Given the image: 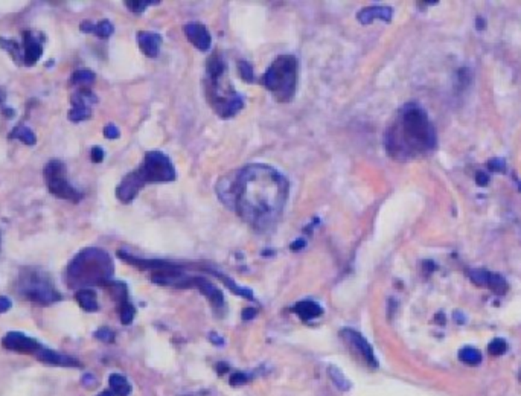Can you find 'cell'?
<instances>
[{"label":"cell","mask_w":521,"mask_h":396,"mask_svg":"<svg viewBox=\"0 0 521 396\" xmlns=\"http://www.w3.org/2000/svg\"><path fill=\"white\" fill-rule=\"evenodd\" d=\"M70 101H72V105H82V107H90V105H93L98 102V96L93 94V91H90L89 89L84 87L78 91H75L72 98H70Z\"/></svg>","instance_id":"obj_23"},{"label":"cell","mask_w":521,"mask_h":396,"mask_svg":"<svg viewBox=\"0 0 521 396\" xmlns=\"http://www.w3.org/2000/svg\"><path fill=\"white\" fill-rule=\"evenodd\" d=\"M392 16H393V10L390 8V6H368V8H363L357 14V20L362 25H369L377 19L389 23L392 20Z\"/></svg>","instance_id":"obj_16"},{"label":"cell","mask_w":521,"mask_h":396,"mask_svg":"<svg viewBox=\"0 0 521 396\" xmlns=\"http://www.w3.org/2000/svg\"><path fill=\"white\" fill-rule=\"evenodd\" d=\"M119 134H121V133H119V129H118L116 125H113V124H109L104 129V136L107 138V139H118Z\"/></svg>","instance_id":"obj_39"},{"label":"cell","mask_w":521,"mask_h":396,"mask_svg":"<svg viewBox=\"0 0 521 396\" xmlns=\"http://www.w3.org/2000/svg\"><path fill=\"white\" fill-rule=\"evenodd\" d=\"M459 358H461V362H463L465 364L477 366V364H480V362H482V353L474 348H463L459 352Z\"/></svg>","instance_id":"obj_27"},{"label":"cell","mask_w":521,"mask_h":396,"mask_svg":"<svg viewBox=\"0 0 521 396\" xmlns=\"http://www.w3.org/2000/svg\"><path fill=\"white\" fill-rule=\"evenodd\" d=\"M95 74L89 69H78L72 75V84L75 86H90L95 81Z\"/></svg>","instance_id":"obj_28"},{"label":"cell","mask_w":521,"mask_h":396,"mask_svg":"<svg viewBox=\"0 0 521 396\" xmlns=\"http://www.w3.org/2000/svg\"><path fill=\"white\" fill-rule=\"evenodd\" d=\"M249 375L244 373V372H235L234 375L230 377V384L232 386H244L249 383Z\"/></svg>","instance_id":"obj_36"},{"label":"cell","mask_w":521,"mask_h":396,"mask_svg":"<svg viewBox=\"0 0 521 396\" xmlns=\"http://www.w3.org/2000/svg\"><path fill=\"white\" fill-rule=\"evenodd\" d=\"M46 183H47L49 192L55 197L61 198V200H67V201H72V203L81 201L82 194L80 192V190H76L72 185H70L66 177H58V179L46 180Z\"/></svg>","instance_id":"obj_11"},{"label":"cell","mask_w":521,"mask_h":396,"mask_svg":"<svg viewBox=\"0 0 521 396\" xmlns=\"http://www.w3.org/2000/svg\"><path fill=\"white\" fill-rule=\"evenodd\" d=\"M75 299L80 303V307L84 311H87V313H95V311L100 309V305H98V297L93 289H90V288L78 289L75 294Z\"/></svg>","instance_id":"obj_19"},{"label":"cell","mask_w":521,"mask_h":396,"mask_svg":"<svg viewBox=\"0 0 521 396\" xmlns=\"http://www.w3.org/2000/svg\"><path fill=\"white\" fill-rule=\"evenodd\" d=\"M11 305H12V303H11V300L8 299V297L0 296V314L6 313V311H8L11 308Z\"/></svg>","instance_id":"obj_42"},{"label":"cell","mask_w":521,"mask_h":396,"mask_svg":"<svg viewBox=\"0 0 521 396\" xmlns=\"http://www.w3.org/2000/svg\"><path fill=\"white\" fill-rule=\"evenodd\" d=\"M10 139H17L26 145H34L35 142H37V138H35L34 131L31 129H27L26 125H17L16 129L10 133Z\"/></svg>","instance_id":"obj_24"},{"label":"cell","mask_w":521,"mask_h":396,"mask_svg":"<svg viewBox=\"0 0 521 396\" xmlns=\"http://www.w3.org/2000/svg\"><path fill=\"white\" fill-rule=\"evenodd\" d=\"M17 289L27 300L41 307L52 305V303H57L63 299L61 293L57 292L51 278L43 272L34 270V268H26L22 272L19 278Z\"/></svg>","instance_id":"obj_6"},{"label":"cell","mask_w":521,"mask_h":396,"mask_svg":"<svg viewBox=\"0 0 521 396\" xmlns=\"http://www.w3.org/2000/svg\"><path fill=\"white\" fill-rule=\"evenodd\" d=\"M520 381H521V373H520Z\"/></svg>","instance_id":"obj_47"},{"label":"cell","mask_w":521,"mask_h":396,"mask_svg":"<svg viewBox=\"0 0 521 396\" xmlns=\"http://www.w3.org/2000/svg\"><path fill=\"white\" fill-rule=\"evenodd\" d=\"M22 49H23V66H27V67L37 65L38 60L41 58V55H43V46H41V43L38 41L37 35L30 31L23 32Z\"/></svg>","instance_id":"obj_13"},{"label":"cell","mask_w":521,"mask_h":396,"mask_svg":"<svg viewBox=\"0 0 521 396\" xmlns=\"http://www.w3.org/2000/svg\"><path fill=\"white\" fill-rule=\"evenodd\" d=\"M209 272L212 273L214 276H217V278L220 279V280L223 282V284L226 285V287L230 289L232 293H235V294H238V296H241V297H244V299L253 300V293H252V289H250V288H245V287H241V285L235 284V282L232 280V279L229 278V276H226V274L218 273V272H215V270H209Z\"/></svg>","instance_id":"obj_21"},{"label":"cell","mask_w":521,"mask_h":396,"mask_svg":"<svg viewBox=\"0 0 521 396\" xmlns=\"http://www.w3.org/2000/svg\"><path fill=\"white\" fill-rule=\"evenodd\" d=\"M58 177H66V165L61 160H51L45 166V179H58Z\"/></svg>","instance_id":"obj_26"},{"label":"cell","mask_w":521,"mask_h":396,"mask_svg":"<svg viewBox=\"0 0 521 396\" xmlns=\"http://www.w3.org/2000/svg\"><path fill=\"white\" fill-rule=\"evenodd\" d=\"M118 256L126 261V263L135 265L140 270H153L154 272H170V270H180L179 265H174L171 263H166V261H157V259H142V258H136L131 256V254L125 253L122 250L118 252Z\"/></svg>","instance_id":"obj_10"},{"label":"cell","mask_w":521,"mask_h":396,"mask_svg":"<svg viewBox=\"0 0 521 396\" xmlns=\"http://www.w3.org/2000/svg\"><path fill=\"white\" fill-rule=\"evenodd\" d=\"M156 3H159V2H156V0H153V2L151 0H139V2H125V6L126 8H130V11L140 14V12L145 11L146 6L156 5Z\"/></svg>","instance_id":"obj_33"},{"label":"cell","mask_w":521,"mask_h":396,"mask_svg":"<svg viewBox=\"0 0 521 396\" xmlns=\"http://www.w3.org/2000/svg\"><path fill=\"white\" fill-rule=\"evenodd\" d=\"M137 45L146 56L150 58H154V56L159 55L160 51V45H162V37L157 32H150V31H140L136 35Z\"/></svg>","instance_id":"obj_15"},{"label":"cell","mask_w":521,"mask_h":396,"mask_svg":"<svg viewBox=\"0 0 521 396\" xmlns=\"http://www.w3.org/2000/svg\"><path fill=\"white\" fill-rule=\"evenodd\" d=\"M109 384L111 393L115 396H129L131 393V384L121 373H111L109 378Z\"/></svg>","instance_id":"obj_20"},{"label":"cell","mask_w":521,"mask_h":396,"mask_svg":"<svg viewBox=\"0 0 521 396\" xmlns=\"http://www.w3.org/2000/svg\"><path fill=\"white\" fill-rule=\"evenodd\" d=\"M469 278L474 284L488 287L496 294H500V296L506 294V292H508V288H509L508 282H506L503 276H500L497 273H491L487 270H471Z\"/></svg>","instance_id":"obj_9"},{"label":"cell","mask_w":521,"mask_h":396,"mask_svg":"<svg viewBox=\"0 0 521 396\" xmlns=\"http://www.w3.org/2000/svg\"><path fill=\"white\" fill-rule=\"evenodd\" d=\"M263 82L279 102H290L298 87V60L293 55H280L263 76Z\"/></svg>","instance_id":"obj_5"},{"label":"cell","mask_w":521,"mask_h":396,"mask_svg":"<svg viewBox=\"0 0 521 396\" xmlns=\"http://www.w3.org/2000/svg\"><path fill=\"white\" fill-rule=\"evenodd\" d=\"M293 311L304 322H311L314 319H319V317L323 314V308L314 300H300L296 303Z\"/></svg>","instance_id":"obj_18"},{"label":"cell","mask_w":521,"mask_h":396,"mask_svg":"<svg viewBox=\"0 0 521 396\" xmlns=\"http://www.w3.org/2000/svg\"><path fill=\"white\" fill-rule=\"evenodd\" d=\"M304 247H305L304 239H298V241H294L291 244V250H300V249H304Z\"/></svg>","instance_id":"obj_45"},{"label":"cell","mask_w":521,"mask_h":396,"mask_svg":"<svg viewBox=\"0 0 521 396\" xmlns=\"http://www.w3.org/2000/svg\"><path fill=\"white\" fill-rule=\"evenodd\" d=\"M256 314H258V309H255V308H245V309H243V316L241 317H243V320L247 322V320L255 319Z\"/></svg>","instance_id":"obj_41"},{"label":"cell","mask_w":521,"mask_h":396,"mask_svg":"<svg viewBox=\"0 0 521 396\" xmlns=\"http://www.w3.org/2000/svg\"><path fill=\"white\" fill-rule=\"evenodd\" d=\"M175 179L177 173L171 159L160 151H150L146 153L142 166L126 175L116 188V197L122 203H130L148 183L173 182Z\"/></svg>","instance_id":"obj_4"},{"label":"cell","mask_w":521,"mask_h":396,"mask_svg":"<svg viewBox=\"0 0 521 396\" xmlns=\"http://www.w3.org/2000/svg\"><path fill=\"white\" fill-rule=\"evenodd\" d=\"M38 362L49 364V366H58V367H81V363L78 358L66 355V353H61L57 351L47 349V348H41L37 353L34 355Z\"/></svg>","instance_id":"obj_12"},{"label":"cell","mask_w":521,"mask_h":396,"mask_svg":"<svg viewBox=\"0 0 521 396\" xmlns=\"http://www.w3.org/2000/svg\"><path fill=\"white\" fill-rule=\"evenodd\" d=\"M113 31H115V28L110 23V20H101L98 25H93V32L91 34L98 35L100 38H109L110 35L113 34Z\"/></svg>","instance_id":"obj_30"},{"label":"cell","mask_w":521,"mask_h":396,"mask_svg":"<svg viewBox=\"0 0 521 396\" xmlns=\"http://www.w3.org/2000/svg\"><path fill=\"white\" fill-rule=\"evenodd\" d=\"M98 396H115V395L111 393V390H104V392H101Z\"/></svg>","instance_id":"obj_46"},{"label":"cell","mask_w":521,"mask_h":396,"mask_svg":"<svg viewBox=\"0 0 521 396\" xmlns=\"http://www.w3.org/2000/svg\"><path fill=\"white\" fill-rule=\"evenodd\" d=\"M508 351V343H506L503 338H494L488 346V352L492 357H500Z\"/></svg>","instance_id":"obj_32"},{"label":"cell","mask_w":521,"mask_h":396,"mask_svg":"<svg viewBox=\"0 0 521 396\" xmlns=\"http://www.w3.org/2000/svg\"><path fill=\"white\" fill-rule=\"evenodd\" d=\"M135 314L136 309L130 302H125L122 305H119V317H121V322L124 324H130L133 319H135Z\"/></svg>","instance_id":"obj_31"},{"label":"cell","mask_w":521,"mask_h":396,"mask_svg":"<svg viewBox=\"0 0 521 396\" xmlns=\"http://www.w3.org/2000/svg\"><path fill=\"white\" fill-rule=\"evenodd\" d=\"M185 35H186V38L191 41V43L197 49H199V51L206 52L210 49L212 38H210L209 31L203 25H199V23L186 25L185 26Z\"/></svg>","instance_id":"obj_14"},{"label":"cell","mask_w":521,"mask_h":396,"mask_svg":"<svg viewBox=\"0 0 521 396\" xmlns=\"http://www.w3.org/2000/svg\"><path fill=\"white\" fill-rule=\"evenodd\" d=\"M90 159L93 164H101L104 160V150L101 146H93L90 151Z\"/></svg>","instance_id":"obj_37"},{"label":"cell","mask_w":521,"mask_h":396,"mask_svg":"<svg viewBox=\"0 0 521 396\" xmlns=\"http://www.w3.org/2000/svg\"><path fill=\"white\" fill-rule=\"evenodd\" d=\"M217 190L241 220L264 232L273 229L284 214L288 182L271 166L250 165L224 177Z\"/></svg>","instance_id":"obj_1"},{"label":"cell","mask_w":521,"mask_h":396,"mask_svg":"<svg viewBox=\"0 0 521 396\" xmlns=\"http://www.w3.org/2000/svg\"><path fill=\"white\" fill-rule=\"evenodd\" d=\"M82 384L86 386V387H93V386H96V378L93 377V375H90V373L84 375V377H82Z\"/></svg>","instance_id":"obj_43"},{"label":"cell","mask_w":521,"mask_h":396,"mask_svg":"<svg viewBox=\"0 0 521 396\" xmlns=\"http://www.w3.org/2000/svg\"><path fill=\"white\" fill-rule=\"evenodd\" d=\"M192 287H197L200 292L208 297V300L210 302V305L215 308H221L224 305V296L221 293V289H218L212 282H209L204 278H197L194 276L192 278Z\"/></svg>","instance_id":"obj_17"},{"label":"cell","mask_w":521,"mask_h":396,"mask_svg":"<svg viewBox=\"0 0 521 396\" xmlns=\"http://www.w3.org/2000/svg\"><path fill=\"white\" fill-rule=\"evenodd\" d=\"M340 337L343 338L344 343L349 346L351 351L355 352V355L360 357L369 367H374V369H377L378 360L375 357L374 349H372V346L369 344V342L366 340L360 332H357L351 328H344L340 331Z\"/></svg>","instance_id":"obj_7"},{"label":"cell","mask_w":521,"mask_h":396,"mask_svg":"<svg viewBox=\"0 0 521 396\" xmlns=\"http://www.w3.org/2000/svg\"><path fill=\"white\" fill-rule=\"evenodd\" d=\"M95 337L98 340H101L104 343H113L115 342V332L109 329V328H101L95 332Z\"/></svg>","instance_id":"obj_35"},{"label":"cell","mask_w":521,"mask_h":396,"mask_svg":"<svg viewBox=\"0 0 521 396\" xmlns=\"http://www.w3.org/2000/svg\"><path fill=\"white\" fill-rule=\"evenodd\" d=\"M113 274L115 267L110 254L98 247H87L70 261L66 282L70 288L84 289L95 285H107L113 279Z\"/></svg>","instance_id":"obj_3"},{"label":"cell","mask_w":521,"mask_h":396,"mask_svg":"<svg viewBox=\"0 0 521 396\" xmlns=\"http://www.w3.org/2000/svg\"><path fill=\"white\" fill-rule=\"evenodd\" d=\"M488 166H489V169H492V171H500V173H505L506 164H505V160H503V159H498V157H496V159L489 160Z\"/></svg>","instance_id":"obj_38"},{"label":"cell","mask_w":521,"mask_h":396,"mask_svg":"<svg viewBox=\"0 0 521 396\" xmlns=\"http://www.w3.org/2000/svg\"><path fill=\"white\" fill-rule=\"evenodd\" d=\"M209 340L212 342V343H215L217 346H223V344H224V338H221L220 336H217L215 332H210V334H209Z\"/></svg>","instance_id":"obj_44"},{"label":"cell","mask_w":521,"mask_h":396,"mask_svg":"<svg viewBox=\"0 0 521 396\" xmlns=\"http://www.w3.org/2000/svg\"><path fill=\"white\" fill-rule=\"evenodd\" d=\"M91 116V109L90 107H82V105H74L72 110L69 111V121L70 122H81L86 121Z\"/></svg>","instance_id":"obj_29"},{"label":"cell","mask_w":521,"mask_h":396,"mask_svg":"<svg viewBox=\"0 0 521 396\" xmlns=\"http://www.w3.org/2000/svg\"><path fill=\"white\" fill-rule=\"evenodd\" d=\"M476 183L478 186H487L489 183V177L487 175V173L483 171H478L477 175H476Z\"/></svg>","instance_id":"obj_40"},{"label":"cell","mask_w":521,"mask_h":396,"mask_svg":"<svg viewBox=\"0 0 521 396\" xmlns=\"http://www.w3.org/2000/svg\"><path fill=\"white\" fill-rule=\"evenodd\" d=\"M2 346L6 351L26 353V355H35V353L43 348V344L35 340V338L27 337L23 332L17 331L8 332V334L2 338Z\"/></svg>","instance_id":"obj_8"},{"label":"cell","mask_w":521,"mask_h":396,"mask_svg":"<svg viewBox=\"0 0 521 396\" xmlns=\"http://www.w3.org/2000/svg\"><path fill=\"white\" fill-rule=\"evenodd\" d=\"M328 375H329V378L333 380V383L335 384L337 388H339V390H342V392H348L349 390V388H351L349 380L346 377H344V373L339 369V367L329 366L328 367Z\"/></svg>","instance_id":"obj_25"},{"label":"cell","mask_w":521,"mask_h":396,"mask_svg":"<svg viewBox=\"0 0 521 396\" xmlns=\"http://www.w3.org/2000/svg\"><path fill=\"white\" fill-rule=\"evenodd\" d=\"M0 49H3V51L8 52L16 65L23 66V49L16 40L0 37Z\"/></svg>","instance_id":"obj_22"},{"label":"cell","mask_w":521,"mask_h":396,"mask_svg":"<svg viewBox=\"0 0 521 396\" xmlns=\"http://www.w3.org/2000/svg\"><path fill=\"white\" fill-rule=\"evenodd\" d=\"M438 139L425 110L410 102L399 110L386 133V150L393 159H410L434 150Z\"/></svg>","instance_id":"obj_2"},{"label":"cell","mask_w":521,"mask_h":396,"mask_svg":"<svg viewBox=\"0 0 521 396\" xmlns=\"http://www.w3.org/2000/svg\"><path fill=\"white\" fill-rule=\"evenodd\" d=\"M238 69H239V75H241V78L245 82L253 81V67L249 61H239Z\"/></svg>","instance_id":"obj_34"}]
</instances>
